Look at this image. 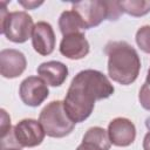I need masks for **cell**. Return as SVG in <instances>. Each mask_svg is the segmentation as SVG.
I'll list each match as a JSON object with an SVG mask.
<instances>
[{
    "label": "cell",
    "instance_id": "obj_3",
    "mask_svg": "<svg viewBox=\"0 0 150 150\" xmlns=\"http://www.w3.org/2000/svg\"><path fill=\"white\" fill-rule=\"evenodd\" d=\"M0 32L12 42H26L34 28L32 16L22 11L8 13L4 1H0Z\"/></svg>",
    "mask_w": 150,
    "mask_h": 150
},
{
    "label": "cell",
    "instance_id": "obj_13",
    "mask_svg": "<svg viewBox=\"0 0 150 150\" xmlns=\"http://www.w3.org/2000/svg\"><path fill=\"white\" fill-rule=\"evenodd\" d=\"M59 27L63 36L73 34V33H80L83 29H87L83 20L75 11H64L60 19H59Z\"/></svg>",
    "mask_w": 150,
    "mask_h": 150
},
{
    "label": "cell",
    "instance_id": "obj_6",
    "mask_svg": "<svg viewBox=\"0 0 150 150\" xmlns=\"http://www.w3.org/2000/svg\"><path fill=\"white\" fill-rule=\"evenodd\" d=\"M13 134L20 149L32 148L41 144L46 135L41 123L32 118H25L20 121L14 127Z\"/></svg>",
    "mask_w": 150,
    "mask_h": 150
},
{
    "label": "cell",
    "instance_id": "obj_10",
    "mask_svg": "<svg viewBox=\"0 0 150 150\" xmlns=\"http://www.w3.org/2000/svg\"><path fill=\"white\" fill-rule=\"evenodd\" d=\"M32 43L36 53L47 56L53 53L55 47V34L53 27L46 21H39L34 25L32 33Z\"/></svg>",
    "mask_w": 150,
    "mask_h": 150
},
{
    "label": "cell",
    "instance_id": "obj_5",
    "mask_svg": "<svg viewBox=\"0 0 150 150\" xmlns=\"http://www.w3.org/2000/svg\"><path fill=\"white\" fill-rule=\"evenodd\" d=\"M39 122L41 123L46 135L55 138L69 135L75 127V122H73L68 116L62 101H53L48 103L41 110Z\"/></svg>",
    "mask_w": 150,
    "mask_h": 150
},
{
    "label": "cell",
    "instance_id": "obj_19",
    "mask_svg": "<svg viewBox=\"0 0 150 150\" xmlns=\"http://www.w3.org/2000/svg\"><path fill=\"white\" fill-rule=\"evenodd\" d=\"M143 149L144 150H150V131L146 132L143 139Z\"/></svg>",
    "mask_w": 150,
    "mask_h": 150
},
{
    "label": "cell",
    "instance_id": "obj_16",
    "mask_svg": "<svg viewBox=\"0 0 150 150\" xmlns=\"http://www.w3.org/2000/svg\"><path fill=\"white\" fill-rule=\"evenodd\" d=\"M136 42L138 47L144 52L150 54V25L142 26L136 33Z\"/></svg>",
    "mask_w": 150,
    "mask_h": 150
},
{
    "label": "cell",
    "instance_id": "obj_15",
    "mask_svg": "<svg viewBox=\"0 0 150 150\" xmlns=\"http://www.w3.org/2000/svg\"><path fill=\"white\" fill-rule=\"evenodd\" d=\"M122 12L131 16H142L150 12V1L144 0H130V1H120Z\"/></svg>",
    "mask_w": 150,
    "mask_h": 150
},
{
    "label": "cell",
    "instance_id": "obj_2",
    "mask_svg": "<svg viewBox=\"0 0 150 150\" xmlns=\"http://www.w3.org/2000/svg\"><path fill=\"white\" fill-rule=\"evenodd\" d=\"M105 53L110 79L123 86L135 82L141 69V60L136 49L125 41H114L105 46Z\"/></svg>",
    "mask_w": 150,
    "mask_h": 150
},
{
    "label": "cell",
    "instance_id": "obj_8",
    "mask_svg": "<svg viewBox=\"0 0 150 150\" xmlns=\"http://www.w3.org/2000/svg\"><path fill=\"white\" fill-rule=\"evenodd\" d=\"M108 135L111 144L116 146H128L135 141L136 128L130 120L117 117L109 123Z\"/></svg>",
    "mask_w": 150,
    "mask_h": 150
},
{
    "label": "cell",
    "instance_id": "obj_17",
    "mask_svg": "<svg viewBox=\"0 0 150 150\" xmlns=\"http://www.w3.org/2000/svg\"><path fill=\"white\" fill-rule=\"evenodd\" d=\"M138 100H139V103L141 105L146 109V110H150V84L149 83H144L139 90V94H138Z\"/></svg>",
    "mask_w": 150,
    "mask_h": 150
},
{
    "label": "cell",
    "instance_id": "obj_11",
    "mask_svg": "<svg viewBox=\"0 0 150 150\" xmlns=\"http://www.w3.org/2000/svg\"><path fill=\"white\" fill-rule=\"evenodd\" d=\"M60 53L71 60L83 59L89 53V43L82 32L63 36L60 43Z\"/></svg>",
    "mask_w": 150,
    "mask_h": 150
},
{
    "label": "cell",
    "instance_id": "obj_4",
    "mask_svg": "<svg viewBox=\"0 0 150 150\" xmlns=\"http://www.w3.org/2000/svg\"><path fill=\"white\" fill-rule=\"evenodd\" d=\"M83 20L87 29L98 26L103 20H117L122 15L120 1H81L71 7Z\"/></svg>",
    "mask_w": 150,
    "mask_h": 150
},
{
    "label": "cell",
    "instance_id": "obj_22",
    "mask_svg": "<svg viewBox=\"0 0 150 150\" xmlns=\"http://www.w3.org/2000/svg\"><path fill=\"white\" fill-rule=\"evenodd\" d=\"M145 82L150 84V68H149V70H148V75H146V81H145Z\"/></svg>",
    "mask_w": 150,
    "mask_h": 150
},
{
    "label": "cell",
    "instance_id": "obj_14",
    "mask_svg": "<svg viewBox=\"0 0 150 150\" xmlns=\"http://www.w3.org/2000/svg\"><path fill=\"white\" fill-rule=\"evenodd\" d=\"M82 143L94 148L95 150H109L111 144L108 131L101 127H93L88 129L83 136Z\"/></svg>",
    "mask_w": 150,
    "mask_h": 150
},
{
    "label": "cell",
    "instance_id": "obj_9",
    "mask_svg": "<svg viewBox=\"0 0 150 150\" xmlns=\"http://www.w3.org/2000/svg\"><path fill=\"white\" fill-rule=\"evenodd\" d=\"M27 66L25 55L16 49H2L0 52V74L6 79L20 76Z\"/></svg>",
    "mask_w": 150,
    "mask_h": 150
},
{
    "label": "cell",
    "instance_id": "obj_12",
    "mask_svg": "<svg viewBox=\"0 0 150 150\" xmlns=\"http://www.w3.org/2000/svg\"><path fill=\"white\" fill-rule=\"evenodd\" d=\"M38 74L47 84L52 87H59L66 81L68 76V68L62 62L48 61L41 63L38 67Z\"/></svg>",
    "mask_w": 150,
    "mask_h": 150
},
{
    "label": "cell",
    "instance_id": "obj_1",
    "mask_svg": "<svg viewBox=\"0 0 150 150\" xmlns=\"http://www.w3.org/2000/svg\"><path fill=\"white\" fill-rule=\"evenodd\" d=\"M112 93L114 87L103 73L86 69L73 79L63 105L71 121L80 123L90 116L97 100L107 98Z\"/></svg>",
    "mask_w": 150,
    "mask_h": 150
},
{
    "label": "cell",
    "instance_id": "obj_18",
    "mask_svg": "<svg viewBox=\"0 0 150 150\" xmlns=\"http://www.w3.org/2000/svg\"><path fill=\"white\" fill-rule=\"evenodd\" d=\"M11 130V118L7 115V112L4 109H1V137L8 134Z\"/></svg>",
    "mask_w": 150,
    "mask_h": 150
},
{
    "label": "cell",
    "instance_id": "obj_20",
    "mask_svg": "<svg viewBox=\"0 0 150 150\" xmlns=\"http://www.w3.org/2000/svg\"><path fill=\"white\" fill-rule=\"evenodd\" d=\"M42 4V1L41 2H23V1H20V5H22L25 8H28V9H30V8H34V7H36V6H40Z\"/></svg>",
    "mask_w": 150,
    "mask_h": 150
},
{
    "label": "cell",
    "instance_id": "obj_23",
    "mask_svg": "<svg viewBox=\"0 0 150 150\" xmlns=\"http://www.w3.org/2000/svg\"><path fill=\"white\" fill-rule=\"evenodd\" d=\"M8 150H20V149H8Z\"/></svg>",
    "mask_w": 150,
    "mask_h": 150
},
{
    "label": "cell",
    "instance_id": "obj_7",
    "mask_svg": "<svg viewBox=\"0 0 150 150\" xmlns=\"http://www.w3.org/2000/svg\"><path fill=\"white\" fill-rule=\"evenodd\" d=\"M21 101L29 107L40 105L49 94L47 83L38 76H28L25 79L19 89Z\"/></svg>",
    "mask_w": 150,
    "mask_h": 150
},
{
    "label": "cell",
    "instance_id": "obj_21",
    "mask_svg": "<svg viewBox=\"0 0 150 150\" xmlns=\"http://www.w3.org/2000/svg\"><path fill=\"white\" fill-rule=\"evenodd\" d=\"M76 150H95V149L91 148V146H89V145H87V144H84V143H81V144L77 146Z\"/></svg>",
    "mask_w": 150,
    "mask_h": 150
}]
</instances>
